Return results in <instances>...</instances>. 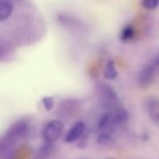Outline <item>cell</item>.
<instances>
[{
	"label": "cell",
	"instance_id": "cell-1",
	"mask_svg": "<svg viewBox=\"0 0 159 159\" xmlns=\"http://www.w3.org/2000/svg\"><path fill=\"white\" fill-rule=\"evenodd\" d=\"M28 123L24 119H20L13 123L7 130L5 137L2 139L0 145H7V143H13L20 137H24L28 131Z\"/></svg>",
	"mask_w": 159,
	"mask_h": 159
},
{
	"label": "cell",
	"instance_id": "cell-2",
	"mask_svg": "<svg viewBox=\"0 0 159 159\" xmlns=\"http://www.w3.org/2000/svg\"><path fill=\"white\" fill-rule=\"evenodd\" d=\"M97 91L100 98L101 103L105 108L111 109L116 108L118 96L110 85L107 84H100L97 86Z\"/></svg>",
	"mask_w": 159,
	"mask_h": 159
},
{
	"label": "cell",
	"instance_id": "cell-3",
	"mask_svg": "<svg viewBox=\"0 0 159 159\" xmlns=\"http://www.w3.org/2000/svg\"><path fill=\"white\" fill-rule=\"evenodd\" d=\"M64 125L60 120H52L46 125L43 130L44 140L47 143H53L62 136Z\"/></svg>",
	"mask_w": 159,
	"mask_h": 159
},
{
	"label": "cell",
	"instance_id": "cell-4",
	"mask_svg": "<svg viewBox=\"0 0 159 159\" xmlns=\"http://www.w3.org/2000/svg\"><path fill=\"white\" fill-rule=\"evenodd\" d=\"M79 102L76 99H66L63 101L59 105V111L60 116L67 118L74 115L79 108Z\"/></svg>",
	"mask_w": 159,
	"mask_h": 159
},
{
	"label": "cell",
	"instance_id": "cell-5",
	"mask_svg": "<svg viewBox=\"0 0 159 159\" xmlns=\"http://www.w3.org/2000/svg\"><path fill=\"white\" fill-rule=\"evenodd\" d=\"M154 76V67L151 65H147L142 68L139 73V84L143 88L149 86L152 83Z\"/></svg>",
	"mask_w": 159,
	"mask_h": 159
},
{
	"label": "cell",
	"instance_id": "cell-6",
	"mask_svg": "<svg viewBox=\"0 0 159 159\" xmlns=\"http://www.w3.org/2000/svg\"><path fill=\"white\" fill-rule=\"evenodd\" d=\"M85 129V125L83 122H78L74 126H72L71 129L68 132V134L66 136V141L68 143L76 141V140L80 138L83 135Z\"/></svg>",
	"mask_w": 159,
	"mask_h": 159
},
{
	"label": "cell",
	"instance_id": "cell-7",
	"mask_svg": "<svg viewBox=\"0 0 159 159\" xmlns=\"http://www.w3.org/2000/svg\"><path fill=\"white\" fill-rule=\"evenodd\" d=\"M109 113L111 122L115 125H119L125 123L128 119V113L126 109L121 107H117L111 109Z\"/></svg>",
	"mask_w": 159,
	"mask_h": 159
},
{
	"label": "cell",
	"instance_id": "cell-8",
	"mask_svg": "<svg viewBox=\"0 0 159 159\" xmlns=\"http://www.w3.org/2000/svg\"><path fill=\"white\" fill-rule=\"evenodd\" d=\"M148 115L154 123H159V100L156 98L151 99L147 105Z\"/></svg>",
	"mask_w": 159,
	"mask_h": 159
},
{
	"label": "cell",
	"instance_id": "cell-9",
	"mask_svg": "<svg viewBox=\"0 0 159 159\" xmlns=\"http://www.w3.org/2000/svg\"><path fill=\"white\" fill-rule=\"evenodd\" d=\"M13 6L8 0H0V21L5 20L13 13Z\"/></svg>",
	"mask_w": 159,
	"mask_h": 159
},
{
	"label": "cell",
	"instance_id": "cell-10",
	"mask_svg": "<svg viewBox=\"0 0 159 159\" xmlns=\"http://www.w3.org/2000/svg\"><path fill=\"white\" fill-rule=\"evenodd\" d=\"M113 126H114V124L111 122L109 113H106V114H104L99 119L98 127L101 131H103V133L108 134V129L112 128Z\"/></svg>",
	"mask_w": 159,
	"mask_h": 159
},
{
	"label": "cell",
	"instance_id": "cell-11",
	"mask_svg": "<svg viewBox=\"0 0 159 159\" xmlns=\"http://www.w3.org/2000/svg\"><path fill=\"white\" fill-rule=\"evenodd\" d=\"M104 75H105V78L109 80L115 79L117 76L118 72L116 71L114 62L112 60H109L107 62L105 71H104Z\"/></svg>",
	"mask_w": 159,
	"mask_h": 159
},
{
	"label": "cell",
	"instance_id": "cell-12",
	"mask_svg": "<svg viewBox=\"0 0 159 159\" xmlns=\"http://www.w3.org/2000/svg\"><path fill=\"white\" fill-rule=\"evenodd\" d=\"M97 142L98 144L102 145V146H109L111 143H113L114 140H113V138L109 134L102 133L98 137Z\"/></svg>",
	"mask_w": 159,
	"mask_h": 159
},
{
	"label": "cell",
	"instance_id": "cell-13",
	"mask_svg": "<svg viewBox=\"0 0 159 159\" xmlns=\"http://www.w3.org/2000/svg\"><path fill=\"white\" fill-rule=\"evenodd\" d=\"M135 34V30L132 26H126L123 29L121 33V39L124 42H127L129 40H131Z\"/></svg>",
	"mask_w": 159,
	"mask_h": 159
},
{
	"label": "cell",
	"instance_id": "cell-14",
	"mask_svg": "<svg viewBox=\"0 0 159 159\" xmlns=\"http://www.w3.org/2000/svg\"><path fill=\"white\" fill-rule=\"evenodd\" d=\"M142 5L147 10H154L159 6V0H142Z\"/></svg>",
	"mask_w": 159,
	"mask_h": 159
},
{
	"label": "cell",
	"instance_id": "cell-15",
	"mask_svg": "<svg viewBox=\"0 0 159 159\" xmlns=\"http://www.w3.org/2000/svg\"><path fill=\"white\" fill-rule=\"evenodd\" d=\"M42 102H43L44 107H45V108L47 111H50V110H52V108H53V105H54V100H53L52 98L50 97V96H47V97L43 98Z\"/></svg>",
	"mask_w": 159,
	"mask_h": 159
},
{
	"label": "cell",
	"instance_id": "cell-16",
	"mask_svg": "<svg viewBox=\"0 0 159 159\" xmlns=\"http://www.w3.org/2000/svg\"><path fill=\"white\" fill-rule=\"evenodd\" d=\"M155 65L159 67V55L157 56V58H156L155 59Z\"/></svg>",
	"mask_w": 159,
	"mask_h": 159
}]
</instances>
